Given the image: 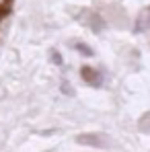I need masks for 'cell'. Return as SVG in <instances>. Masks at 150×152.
Segmentation results:
<instances>
[{"instance_id":"cell-6","label":"cell","mask_w":150,"mask_h":152,"mask_svg":"<svg viewBox=\"0 0 150 152\" xmlns=\"http://www.w3.org/2000/svg\"><path fill=\"white\" fill-rule=\"evenodd\" d=\"M51 60H53V62H56L58 66L62 64V58H60V53H58V51H53V53H51Z\"/></svg>"},{"instance_id":"cell-4","label":"cell","mask_w":150,"mask_h":152,"mask_svg":"<svg viewBox=\"0 0 150 152\" xmlns=\"http://www.w3.org/2000/svg\"><path fill=\"white\" fill-rule=\"evenodd\" d=\"M74 45H76V48H78V51H82L84 56H93V53H95V51L91 50V48H89L86 43H74Z\"/></svg>"},{"instance_id":"cell-2","label":"cell","mask_w":150,"mask_h":152,"mask_svg":"<svg viewBox=\"0 0 150 152\" xmlns=\"http://www.w3.org/2000/svg\"><path fill=\"white\" fill-rule=\"evenodd\" d=\"M80 76H82L91 86H101V74H99V70H95V68H91V66H84V68L80 70Z\"/></svg>"},{"instance_id":"cell-1","label":"cell","mask_w":150,"mask_h":152,"mask_svg":"<svg viewBox=\"0 0 150 152\" xmlns=\"http://www.w3.org/2000/svg\"><path fill=\"white\" fill-rule=\"evenodd\" d=\"M76 142L82 146H93V148H109L111 146L109 138L103 134H82V136H76Z\"/></svg>"},{"instance_id":"cell-3","label":"cell","mask_w":150,"mask_h":152,"mask_svg":"<svg viewBox=\"0 0 150 152\" xmlns=\"http://www.w3.org/2000/svg\"><path fill=\"white\" fill-rule=\"evenodd\" d=\"M138 127H140L142 132H150V113H146V115L138 121Z\"/></svg>"},{"instance_id":"cell-5","label":"cell","mask_w":150,"mask_h":152,"mask_svg":"<svg viewBox=\"0 0 150 152\" xmlns=\"http://www.w3.org/2000/svg\"><path fill=\"white\" fill-rule=\"evenodd\" d=\"M62 93H66V95H70V97H74V88L68 84V82H64L62 84Z\"/></svg>"}]
</instances>
